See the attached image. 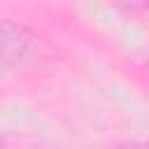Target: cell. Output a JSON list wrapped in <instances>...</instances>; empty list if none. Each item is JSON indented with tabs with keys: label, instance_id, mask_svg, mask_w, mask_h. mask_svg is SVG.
<instances>
[{
	"label": "cell",
	"instance_id": "cell-1",
	"mask_svg": "<svg viewBox=\"0 0 149 149\" xmlns=\"http://www.w3.org/2000/svg\"><path fill=\"white\" fill-rule=\"evenodd\" d=\"M35 35L28 33L19 23L5 21L2 26V65L5 68H21L35 56Z\"/></svg>",
	"mask_w": 149,
	"mask_h": 149
},
{
	"label": "cell",
	"instance_id": "cell-2",
	"mask_svg": "<svg viewBox=\"0 0 149 149\" xmlns=\"http://www.w3.org/2000/svg\"><path fill=\"white\" fill-rule=\"evenodd\" d=\"M114 5L126 14H140L149 9V0H114Z\"/></svg>",
	"mask_w": 149,
	"mask_h": 149
}]
</instances>
